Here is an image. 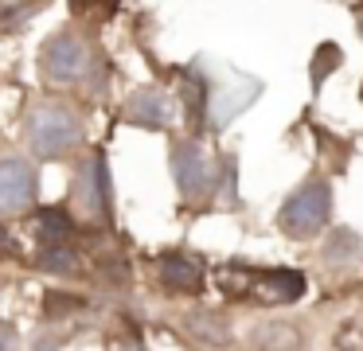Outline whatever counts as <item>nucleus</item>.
Instances as JSON below:
<instances>
[{
    "label": "nucleus",
    "instance_id": "1",
    "mask_svg": "<svg viewBox=\"0 0 363 351\" xmlns=\"http://www.w3.org/2000/svg\"><path fill=\"white\" fill-rule=\"evenodd\" d=\"M332 215V187L324 179H313L305 184L297 195H289L281 207V230L293 234V238H313L328 226Z\"/></svg>",
    "mask_w": 363,
    "mask_h": 351
},
{
    "label": "nucleus",
    "instance_id": "2",
    "mask_svg": "<svg viewBox=\"0 0 363 351\" xmlns=\"http://www.w3.org/2000/svg\"><path fill=\"white\" fill-rule=\"evenodd\" d=\"M28 140L40 156H59L82 140V121L67 106H40L28 121Z\"/></svg>",
    "mask_w": 363,
    "mask_h": 351
},
{
    "label": "nucleus",
    "instance_id": "3",
    "mask_svg": "<svg viewBox=\"0 0 363 351\" xmlns=\"http://www.w3.org/2000/svg\"><path fill=\"white\" fill-rule=\"evenodd\" d=\"M40 191V179H35V168L20 156H9L0 160V211H20L35 199Z\"/></svg>",
    "mask_w": 363,
    "mask_h": 351
},
{
    "label": "nucleus",
    "instance_id": "4",
    "mask_svg": "<svg viewBox=\"0 0 363 351\" xmlns=\"http://www.w3.org/2000/svg\"><path fill=\"white\" fill-rule=\"evenodd\" d=\"M90 55L86 47H82L79 35H55L48 47H43V70H48L55 82H71V78H82V70H86Z\"/></svg>",
    "mask_w": 363,
    "mask_h": 351
},
{
    "label": "nucleus",
    "instance_id": "5",
    "mask_svg": "<svg viewBox=\"0 0 363 351\" xmlns=\"http://www.w3.org/2000/svg\"><path fill=\"white\" fill-rule=\"evenodd\" d=\"M172 172H176V184H180L184 195H203L207 187V160L199 152V145L191 140H180L172 152Z\"/></svg>",
    "mask_w": 363,
    "mask_h": 351
},
{
    "label": "nucleus",
    "instance_id": "6",
    "mask_svg": "<svg viewBox=\"0 0 363 351\" xmlns=\"http://www.w3.org/2000/svg\"><path fill=\"white\" fill-rule=\"evenodd\" d=\"M129 121L145 125V129H160V125L172 121V106H168V98L160 90H137L133 98H129Z\"/></svg>",
    "mask_w": 363,
    "mask_h": 351
},
{
    "label": "nucleus",
    "instance_id": "7",
    "mask_svg": "<svg viewBox=\"0 0 363 351\" xmlns=\"http://www.w3.org/2000/svg\"><path fill=\"white\" fill-rule=\"evenodd\" d=\"M250 343L254 351H301V332L285 320H266V324L250 328Z\"/></svg>",
    "mask_w": 363,
    "mask_h": 351
},
{
    "label": "nucleus",
    "instance_id": "8",
    "mask_svg": "<svg viewBox=\"0 0 363 351\" xmlns=\"http://www.w3.org/2000/svg\"><path fill=\"white\" fill-rule=\"evenodd\" d=\"M160 281H164L168 289H176V293H199L203 273H199V265L188 262V257H164V262H160Z\"/></svg>",
    "mask_w": 363,
    "mask_h": 351
},
{
    "label": "nucleus",
    "instance_id": "9",
    "mask_svg": "<svg viewBox=\"0 0 363 351\" xmlns=\"http://www.w3.org/2000/svg\"><path fill=\"white\" fill-rule=\"evenodd\" d=\"M184 328H188L199 343H211V347H227L230 343V324L223 316H215V312H191V316L184 320Z\"/></svg>",
    "mask_w": 363,
    "mask_h": 351
},
{
    "label": "nucleus",
    "instance_id": "10",
    "mask_svg": "<svg viewBox=\"0 0 363 351\" xmlns=\"http://www.w3.org/2000/svg\"><path fill=\"white\" fill-rule=\"evenodd\" d=\"M258 289L269 301H297V296L305 293V277L293 273V269H277V273H266V277L258 281Z\"/></svg>",
    "mask_w": 363,
    "mask_h": 351
},
{
    "label": "nucleus",
    "instance_id": "11",
    "mask_svg": "<svg viewBox=\"0 0 363 351\" xmlns=\"http://www.w3.org/2000/svg\"><path fill=\"white\" fill-rule=\"evenodd\" d=\"M67 234H71V215H63V211H55V207L40 211V238L48 242V246H63Z\"/></svg>",
    "mask_w": 363,
    "mask_h": 351
},
{
    "label": "nucleus",
    "instance_id": "12",
    "mask_svg": "<svg viewBox=\"0 0 363 351\" xmlns=\"http://www.w3.org/2000/svg\"><path fill=\"white\" fill-rule=\"evenodd\" d=\"M40 265L43 269H55V273H71L79 265V257H74L71 246H48V250H40Z\"/></svg>",
    "mask_w": 363,
    "mask_h": 351
},
{
    "label": "nucleus",
    "instance_id": "13",
    "mask_svg": "<svg viewBox=\"0 0 363 351\" xmlns=\"http://www.w3.org/2000/svg\"><path fill=\"white\" fill-rule=\"evenodd\" d=\"M359 254V234L352 230H336L328 242V262H352V257Z\"/></svg>",
    "mask_w": 363,
    "mask_h": 351
},
{
    "label": "nucleus",
    "instance_id": "14",
    "mask_svg": "<svg viewBox=\"0 0 363 351\" xmlns=\"http://www.w3.org/2000/svg\"><path fill=\"white\" fill-rule=\"evenodd\" d=\"M336 67H340V47H336V43H324L320 51H316V62H313V82L320 86Z\"/></svg>",
    "mask_w": 363,
    "mask_h": 351
},
{
    "label": "nucleus",
    "instance_id": "15",
    "mask_svg": "<svg viewBox=\"0 0 363 351\" xmlns=\"http://www.w3.org/2000/svg\"><path fill=\"white\" fill-rule=\"evenodd\" d=\"M12 347H16V332L9 324H0V351H12Z\"/></svg>",
    "mask_w": 363,
    "mask_h": 351
},
{
    "label": "nucleus",
    "instance_id": "16",
    "mask_svg": "<svg viewBox=\"0 0 363 351\" xmlns=\"http://www.w3.org/2000/svg\"><path fill=\"white\" fill-rule=\"evenodd\" d=\"M129 351H145V347H129Z\"/></svg>",
    "mask_w": 363,
    "mask_h": 351
}]
</instances>
